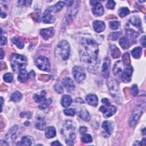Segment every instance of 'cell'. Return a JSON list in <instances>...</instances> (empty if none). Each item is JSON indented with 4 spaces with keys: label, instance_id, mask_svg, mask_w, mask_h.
Masks as SVG:
<instances>
[{
    "label": "cell",
    "instance_id": "obj_1",
    "mask_svg": "<svg viewBox=\"0 0 146 146\" xmlns=\"http://www.w3.org/2000/svg\"><path fill=\"white\" fill-rule=\"evenodd\" d=\"M80 58L82 62L90 71L95 72L99 63L98 44L92 39L83 38L81 42Z\"/></svg>",
    "mask_w": 146,
    "mask_h": 146
},
{
    "label": "cell",
    "instance_id": "obj_21",
    "mask_svg": "<svg viewBox=\"0 0 146 146\" xmlns=\"http://www.w3.org/2000/svg\"><path fill=\"white\" fill-rule=\"evenodd\" d=\"M18 129V127L17 125H14L13 127L8 132L6 136V139L7 141H13L16 138V132Z\"/></svg>",
    "mask_w": 146,
    "mask_h": 146
},
{
    "label": "cell",
    "instance_id": "obj_6",
    "mask_svg": "<svg viewBox=\"0 0 146 146\" xmlns=\"http://www.w3.org/2000/svg\"><path fill=\"white\" fill-rule=\"evenodd\" d=\"M143 111H144V108H143V107L140 105H139L135 108V109L132 112V113L131 115V116L129 121V124L130 127H132L135 125L137 121L140 119V116L143 113Z\"/></svg>",
    "mask_w": 146,
    "mask_h": 146
},
{
    "label": "cell",
    "instance_id": "obj_13",
    "mask_svg": "<svg viewBox=\"0 0 146 146\" xmlns=\"http://www.w3.org/2000/svg\"><path fill=\"white\" fill-rule=\"evenodd\" d=\"M103 131L102 134L104 137H108L111 134L113 131V124L111 121L106 120L104 121L102 125Z\"/></svg>",
    "mask_w": 146,
    "mask_h": 146
},
{
    "label": "cell",
    "instance_id": "obj_11",
    "mask_svg": "<svg viewBox=\"0 0 146 146\" xmlns=\"http://www.w3.org/2000/svg\"><path fill=\"white\" fill-rule=\"evenodd\" d=\"M53 12L50 7H48L42 15V21L44 23H52L55 21V17L52 14Z\"/></svg>",
    "mask_w": 146,
    "mask_h": 146
},
{
    "label": "cell",
    "instance_id": "obj_26",
    "mask_svg": "<svg viewBox=\"0 0 146 146\" xmlns=\"http://www.w3.org/2000/svg\"><path fill=\"white\" fill-rule=\"evenodd\" d=\"M110 52L112 57L115 59L119 58L121 54L120 50L115 44H112L110 46Z\"/></svg>",
    "mask_w": 146,
    "mask_h": 146
},
{
    "label": "cell",
    "instance_id": "obj_36",
    "mask_svg": "<svg viewBox=\"0 0 146 146\" xmlns=\"http://www.w3.org/2000/svg\"><path fill=\"white\" fill-rule=\"evenodd\" d=\"M118 13L119 16L121 18H123L127 15H128L129 13V10L128 9V8L124 7H121L119 11H118Z\"/></svg>",
    "mask_w": 146,
    "mask_h": 146
},
{
    "label": "cell",
    "instance_id": "obj_33",
    "mask_svg": "<svg viewBox=\"0 0 146 146\" xmlns=\"http://www.w3.org/2000/svg\"><path fill=\"white\" fill-rule=\"evenodd\" d=\"M133 57L135 59H139L141 55L142 48L140 47H135L131 51Z\"/></svg>",
    "mask_w": 146,
    "mask_h": 146
},
{
    "label": "cell",
    "instance_id": "obj_34",
    "mask_svg": "<svg viewBox=\"0 0 146 146\" xmlns=\"http://www.w3.org/2000/svg\"><path fill=\"white\" fill-rule=\"evenodd\" d=\"M32 144V141L31 138L29 136H23L19 143H18L17 145H31Z\"/></svg>",
    "mask_w": 146,
    "mask_h": 146
},
{
    "label": "cell",
    "instance_id": "obj_16",
    "mask_svg": "<svg viewBox=\"0 0 146 146\" xmlns=\"http://www.w3.org/2000/svg\"><path fill=\"white\" fill-rule=\"evenodd\" d=\"M55 33L54 29L52 27L46 28V29H42L40 31V34L44 40H47L50 38H51Z\"/></svg>",
    "mask_w": 146,
    "mask_h": 146
},
{
    "label": "cell",
    "instance_id": "obj_20",
    "mask_svg": "<svg viewBox=\"0 0 146 146\" xmlns=\"http://www.w3.org/2000/svg\"><path fill=\"white\" fill-rule=\"evenodd\" d=\"M93 27L96 33H101L105 29L104 23L102 21H95L93 22Z\"/></svg>",
    "mask_w": 146,
    "mask_h": 146
},
{
    "label": "cell",
    "instance_id": "obj_47",
    "mask_svg": "<svg viewBox=\"0 0 146 146\" xmlns=\"http://www.w3.org/2000/svg\"><path fill=\"white\" fill-rule=\"evenodd\" d=\"M106 6L108 9H113L115 6V1H112V0H110V1H108L107 3V5H106Z\"/></svg>",
    "mask_w": 146,
    "mask_h": 146
},
{
    "label": "cell",
    "instance_id": "obj_31",
    "mask_svg": "<svg viewBox=\"0 0 146 146\" xmlns=\"http://www.w3.org/2000/svg\"><path fill=\"white\" fill-rule=\"evenodd\" d=\"M119 44L123 49H127L130 47V42L127 37L121 38L119 40Z\"/></svg>",
    "mask_w": 146,
    "mask_h": 146
},
{
    "label": "cell",
    "instance_id": "obj_18",
    "mask_svg": "<svg viewBox=\"0 0 146 146\" xmlns=\"http://www.w3.org/2000/svg\"><path fill=\"white\" fill-rule=\"evenodd\" d=\"M62 84L68 91H72L75 88L73 80L70 77H65L62 79Z\"/></svg>",
    "mask_w": 146,
    "mask_h": 146
},
{
    "label": "cell",
    "instance_id": "obj_58",
    "mask_svg": "<svg viewBox=\"0 0 146 146\" xmlns=\"http://www.w3.org/2000/svg\"><path fill=\"white\" fill-rule=\"evenodd\" d=\"M1 107H2V105H3V99L2 97L1 98Z\"/></svg>",
    "mask_w": 146,
    "mask_h": 146
},
{
    "label": "cell",
    "instance_id": "obj_59",
    "mask_svg": "<svg viewBox=\"0 0 146 146\" xmlns=\"http://www.w3.org/2000/svg\"><path fill=\"white\" fill-rule=\"evenodd\" d=\"M145 128H144V129H143V133L144 135H145Z\"/></svg>",
    "mask_w": 146,
    "mask_h": 146
},
{
    "label": "cell",
    "instance_id": "obj_51",
    "mask_svg": "<svg viewBox=\"0 0 146 146\" xmlns=\"http://www.w3.org/2000/svg\"><path fill=\"white\" fill-rule=\"evenodd\" d=\"M140 42H141V44H142V46L145 47V35H143L141 38Z\"/></svg>",
    "mask_w": 146,
    "mask_h": 146
},
{
    "label": "cell",
    "instance_id": "obj_22",
    "mask_svg": "<svg viewBox=\"0 0 146 146\" xmlns=\"http://www.w3.org/2000/svg\"><path fill=\"white\" fill-rule=\"evenodd\" d=\"M29 78V72L25 70H22L19 72V74L18 76V80L24 83L26 82Z\"/></svg>",
    "mask_w": 146,
    "mask_h": 146
},
{
    "label": "cell",
    "instance_id": "obj_50",
    "mask_svg": "<svg viewBox=\"0 0 146 146\" xmlns=\"http://www.w3.org/2000/svg\"><path fill=\"white\" fill-rule=\"evenodd\" d=\"M87 131V128L85 126H81L79 128V131L81 133H84Z\"/></svg>",
    "mask_w": 146,
    "mask_h": 146
},
{
    "label": "cell",
    "instance_id": "obj_12",
    "mask_svg": "<svg viewBox=\"0 0 146 146\" xmlns=\"http://www.w3.org/2000/svg\"><path fill=\"white\" fill-rule=\"evenodd\" d=\"M108 86L111 94L113 97L117 96L119 91V84L114 79H111L108 81Z\"/></svg>",
    "mask_w": 146,
    "mask_h": 146
},
{
    "label": "cell",
    "instance_id": "obj_45",
    "mask_svg": "<svg viewBox=\"0 0 146 146\" xmlns=\"http://www.w3.org/2000/svg\"><path fill=\"white\" fill-rule=\"evenodd\" d=\"M64 113L67 116H74L75 114V110L72 108H67L63 110Z\"/></svg>",
    "mask_w": 146,
    "mask_h": 146
},
{
    "label": "cell",
    "instance_id": "obj_35",
    "mask_svg": "<svg viewBox=\"0 0 146 146\" xmlns=\"http://www.w3.org/2000/svg\"><path fill=\"white\" fill-rule=\"evenodd\" d=\"M22 98V95L21 94V92L19 91H15L13 92L10 97L11 100L15 102H19Z\"/></svg>",
    "mask_w": 146,
    "mask_h": 146
},
{
    "label": "cell",
    "instance_id": "obj_24",
    "mask_svg": "<svg viewBox=\"0 0 146 146\" xmlns=\"http://www.w3.org/2000/svg\"><path fill=\"white\" fill-rule=\"evenodd\" d=\"M55 135H56V129L54 127L50 126L46 128L45 136L46 138L51 139L55 137Z\"/></svg>",
    "mask_w": 146,
    "mask_h": 146
},
{
    "label": "cell",
    "instance_id": "obj_52",
    "mask_svg": "<svg viewBox=\"0 0 146 146\" xmlns=\"http://www.w3.org/2000/svg\"><path fill=\"white\" fill-rule=\"evenodd\" d=\"M29 113V112H22V113H21V117H25V116H26L27 117H28V118L29 119V118H30L31 117H30V116H29L28 115H30L31 113H30V114H28Z\"/></svg>",
    "mask_w": 146,
    "mask_h": 146
},
{
    "label": "cell",
    "instance_id": "obj_49",
    "mask_svg": "<svg viewBox=\"0 0 146 146\" xmlns=\"http://www.w3.org/2000/svg\"><path fill=\"white\" fill-rule=\"evenodd\" d=\"M7 43V39L4 36H1V46H3V45L6 44Z\"/></svg>",
    "mask_w": 146,
    "mask_h": 146
},
{
    "label": "cell",
    "instance_id": "obj_19",
    "mask_svg": "<svg viewBox=\"0 0 146 146\" xmlns=\"http://www.w3.org/2000/svg\"><path fill=\"white\" fill-rule=\"evenodd\" d=\"M86 100L87 103L91 106L96 107L98 104V98L96 95L94 94H88L86 97Z\"/></svg>",
    "mask_w": 146,
    "mask_h": 146
},
{
    "label": "cell",
    "instance_id": "obj_25",
    "mask_svg": "<svg viewBox=\"0 0 146 146\" xmlns=\"http://www.w3.org/2000/svg\"><path fill=\"white\" fill-rule=\"evenodd\" d=\"M46 91L44 90H43L40 92V94H35L34 95V99L35 102L39 103L41 102H44L46 100Z\"/></svg>",
    "mask_w": 146,
    "mask_h": 146
},
{
    "label": "cell",
    "instance_id": "obj_29",
    "mask_svg": "<svg viewBox=\"0 0 146 146\" xmlns=\"http://www.w3.org/2000/svg\"><path fill=\"white\" fill-rule=\"evenodd\" d=\"M79 116L86 121H88L90 119V116L88 111L85 109L80 110L78 112Z\"/></svg>",
    "mask_w": 146,
    "mask_h": 146
},
{
    "label": "cell",
    "instance_id": "obj_27",
    "mask_svg": "<svg viewBox=\"0 0 146 146\" xmlns=\"http://www.w3.org/2000/svg\"><path fill=\"white\" fill-rule=\"evenodd\" d=\"M72 102L71 97L67 95H64L62 97L61 99V104L63 107H67L70 106Z\"/></svg>",
    "mask_w": 146,
    "mask_h": 146
},
{
    "label": "cell",
    "instance_id": "obj_40",
    "mask_svg": "<svg viewBox=\"0 0 146 146\" xmlns=\"http://www.w3.org/2000/svg\"><path fill=\"white\" fill-rule=\"evenodd\" d=\"M81 140L82 142H83L84 143H88L92 142V136L90 134L84 133L82 136V137L81 138Z\"/></svg>",
    "mask_w": 146,
    "mask_h": 146
},
{
    "label": "cell",
    "instance_id": "obj_5",
    "mask_svg": "<svg viewBox=\"0 0 146 146\" xmlns=\"http://www.w3.org/2000/svg\"><path fill=\"white\" fill-rule=\"evenodd\" d=\"M102 102L104 105H102L99 108V110L103 113L104 117L108 118L116 113V108L110 104L108 99L104 98L102 100Z\"/></svg>",
    "mask_w": 146,
    "mask_h": 146
},
{
    "label": "cell",
    "instance_id": "obj_2",
    "mask_svg": "<svg viewBox=\"0 0 146 146\" xmlns=\"http://www.w3.org/2000/svg\"><path fill=\"white\" fill-rule=\"evenodd\" d=\"M61 133L64 137L66 143L68 145H72L76 137V128L70 120L64 121L63 124Z\"/></svg>",
    "mask_w": 146,
    "mask_h": 146
},
{
    "label": "cell",
    "instance_id": "obj_30",
    "mask_svg": "<svg viewBox=\"0 0 146 146\" xmlns=\"http://www.w3.org/2000/svg\"><path fill=\"white\" fill-rule=\"evenodd\" d=\"M35 127L39 130H44L46 128V124L44 119L42 117H38L35 125Z\"/></svg>",
    "mask_w": 146,
    "mask_h": 146
},
{
    "label": "cell",
    "instance_id": "obj_54",
    "mask_svg": "<svg viewBox=\"0 0 146 146\" xmlns=\"http://www.w3.org/2000/svg\"><path fill=\"white\" fill-rule=\"evenodd\" d=\"M4 55H5V53H4L3 51V50L1 49V59H3Z\"/></svg>",
    "mask_w": 146,
    "mask_h": 146
},
{
    "label": "cell",
    "instance_id": "obj_23",
    "mask_svg": "<svg viewBox=\"0 0 146 146\" xmlns=\"http://www.w3.org/2000/svg\"><path fill=\"white\" fill-rule=\"evenodd\" d=\"M125 34L126 35L131 39H135L137 38L139 35V33L137 31L129 27H127L126 29Z\"/></svg>",
    "mask_w": 146,
    "mask_h": 146
},
{
    "label": "cell",
    "instance_id": "obj_15",
    "mask_svg": "<svg viewBox=\"0 0 146 146\" xmlns=\"http://www.w3.org/2000/svg\"><path fill=\"white\" fill-rule=\"evenodd\" d=\"M110 59L109 57H106L104 59L102 66V75L104 78H107L110 75Z\"/></svg>",
    "mask_w": 146,
    "mask_h": 146
},
{
    "label": "cell",
    "instance_id": "obj_8",
    "mask_svg": "<svg viewBox=\"0 0 146 146\" xmlns=\"http://www.w3.org/2000/svg\"><path fill=\"white\" fill-rule=\"evenodd\" d=\"M72 72L75 81L78 83H81L86 76L84 70L82 67L78 66H75L73 67Z\"/></svg>",
    "mask_w": 146,
    "mask_h": 146
},
{
    "label": "cell",
    "instance_id": "obj_42",
    "mask_svg": "<svg viewBox=\"0 0 146 146\" xmlns=\"http://www.w3.org/2000/svg\"><path fill=\"white\" fill-rule=\"evenodd\" d=\"M121 35V33L119 31H116V32H113L112 33H111L109 35V38L111 40H115L116 39H117Z\"/></svg>",
    "mask_w": 146,
    "mask_h": 146
},
{
    "label": "cell",
    "instance_id": "obj_38",
    "mask_svg": "<svg viewBox=\"0 0 146 146\" xmlns=\"http://www.w3.org/2000/svg\"><path fill=\"white\" fill-rule=\"evenodd\" d=\"M51 103H52V99L48 98V99H46V100H44V102H43V103L39 106V108L40 110H43L47 108L51 104Z\"/></svg>",
    "mask_w": 146,
    "mask_h": 146
},
{
    "label": "cell",
    "instance_id": "obj_48",
    "mask_svg": "<svg viewBox=\"0 0 146 146\" xmlns=\"http://www.w3.org/2000/svg\"><path fill=\"white\" fill-rule=\"evenodd\" d=\"M32 2L31 1H19L18 2L19 5H23V6H29L31 3Z\"/></svg>",
    "mask_w": 146,
    "mask_h": 146
},
{
    "label": "cell",
    "instance_id": "obj_7",
    "mask_svg": "<svg viewBox=\"0 0 146 146\" xmlns=\"http://www.w3.org/2000/svg\"><path fill=\"white\" fill-rule=\"evenodd\" d=\"M36 66L41 70L48 71L50 70V62L44 56H39L36 59Z\"/></svg>",
    "mask_w": 146,
    "mask_h": 146
},
{
    "label": "cell",
    "instance_id": "obj_55",
    "mask_svg": "<svg viewBox=\"0 0 146 146\" xmlns=\"http://www.w3.org/2000/svg\"><path fill=\"white\" fill-rule=\"evenodd\" d=\"M6 17V13H3V12H1V17L2 18H5Z\"/></svg>",
    "mask_w": 146,
    "mask_h": 146
},
{
    "label": "cell",
    "instance_id": "obj_41",
    "mask_svg": "<svg viewBox=\"0 0 146 146\" xmlns=\"http://www.w3.org/2000/svg\"><path fill=\"white\" fill-rule=\"evenodd\" d=\"M120 22L117 21H111L109 22V26L112 30H116L120 26Z\"/></svg>",
    "mask_w": 146,
    "mask_h": 146
},
{
    "label": "cell",
    "instance_id": "obj_46",
    "mask_svg": "<svg viewBox=\"0 0 146 146\" xmlns=\"http://www.w3.org/2000/svg\"><path fill=\"white\" fill-rule=\"evenodd\" d=\"M131 95H132L133 96H135L137 95L138 94V88H137V86L136 84H133L132 87H131Z\"/></svg>",
    "mask_w": 146,
    "mask_h": 146
},
{
    "label": "cell",
    "instance_id": "obj_53",
    "mask_svg": "<svg viewBox=\"0 0 146 146\" xmlns=\"http://www.w3.org/2000/svg\"><path fill=\"white\" fill-rule=\"evenodd\" d=\"M51 145H62V144L60 143L58 141L56 140V141H53L52 143H51Z\"/></svg>",
    "mask_w": 146,
    "mask_h": 146
},
{
    "label": "cell",
    "instance_id": "obj_4",
    "mask_svg": "<svg viewBox=\"0 0 146 146\" xmlns=\"http://www.w3.org/2000/svg\"><path fill=\"white\" fill-rule=\"evenodd\" d=\"M70 52V47L68 42L63 40L60 41L55 48L56 55L63 60L68 59Z\"/></svg>",
    "mask_w": 146,
    "mask_h": 146
},
{
    "label": "cell",
    "instance_id": "obj_10",
    "mask_svg": "<svg viewBox=\"0 0 146 146\" xmlns=\"http://www.w3.org/2000/svg\"><path fill=\"white\" fill-rule=\"evenodd\" d=\"M78 11V4L77 1H74L72 5L68 6V9L67 13L66 20L68 22L72 21L75 17Z\"/></svg>",
    "mask_w": 146,
    "mask_h": 146
},
{
    "label": "cell",
    "instance_id": "obj_32",
    "mask_svg": "<svg viewBox=\"0 0 146 146\" xmlns=\"http://www.w3.org/2000/svg\"><path fill=\"white\" fill-rule=\"evenodd\" d=\"M64 5H65V2L62 1H59L54 6H50V8L52 10L53 13H56L60 11L63 7Z\"/></svg>",
    "mask_w": 146,
    "mask_h": 146
},
{
    "label": "cell",
    "instance_id": "obj_17",
    "mask_svg": "<svg viewBox=\"0 0 146 146\" xmlns=\"http://www.w3.org/2000/svg\"><path fill=\"white\" fill-rule=\"evenodd\" d=\"M124 68L123 66V63L121 60L116 62L113 67V74L116 76H121Z\"/></svg>",
    "mask_w": 146,
    "mask_h": 146
},
{
    "label": "cell",
    "instance_id": "obj_28",
    "mask_svg": "<svg viewBox=\"0 0 146 146\" xmlns=\"http://www.w3.org/2000/svg\"><path fill=\"white\" fill-rule=\"evenodd\" d=\"M129 22L133 26L136 28H140L141 25V22L140 18L137 16H133L130 18L129 20Z\"/></svg>",
    "mask_w": 146,
    "mask_h": 146
},
{
    "label": "cell",
    "instance_id": "obj_3",
    "mask_svg": "<svg viewBox=\"0 0 146 146\" xmlns=\"http://www.w3.org/2000/svg\"><path fill=\"white\" fill-rule=\"evenodd\" d=\"M26 63V58L23 55L14 53L10 57L11 66L15 72H19L21 70L25 69Z\"/></svg>",
    "mask_w": 146,
    "mask_h": 146
},
{
    "label": "cell",
    "instance_id": "obj_9",
    "mask_svg": "<svg viewBox=\"0 0 146 146\" xmlns=\"http://www.w3.org/2000/svg\"><path fill=\"white\" fill-rule=\"evenodd\" d=\"M91 5L93 6L92 12L95 16H102L104 13V9L100 1H90Z\"/></svg>",
    "mask_w": 146,
    "mask_h": 146
},
{
    "label": "cell",
    "instance_id": "obj_57",
    "mask_svg": "<svg viewBox=\"0 0 146 146\" xmlns=\"http://www.w3.org/2000/svg\"><path fill=\"white\" fill-rule=\"evenodd\" d=\"M134 145H141V143L139 141H136L135 143L133 144Z\"/></svg>",
    "mask_w": 146,
    "mask_h": 146
},
{
    "label": "cell",
    "instance_id": "obj_39",
    "mask_svg": "<svg viewBox=\"0 0 146 146\" xmlns=\"http://www.w3.org/2000/svg\"><path fill=\"white\" fill-rule=\"evenodd\" d=\"M123 63L125 66H129L131 63V60L129 58V54L128 52H125L122 56Z\"/></svg>",
    "mask_w": 146,
    "mask_h": 146
},
{
    "label": "cell",
    "instance_id": "obj_43",
    "mask_svg": "<svg viewBox=\"0 0 146 146\" xmlns=\"http://www.w3.org/2000/svg\"><path fill=\"white\" fill-rule=\"evenodd\" d=\"M13 79V76L11 73L7 72L3 75V80L7 83H10Z\"/></svg>",
    "mask_w": 146,
    "mask_h": 146
},
{
    "label": "cell",
    "instance_id": "obj_44",
    "mask_svg": "<svg viewBox=\"0 0 146 146\" xmlns=\"http://www.w3.org/2000/svg\"><path fill=\"white\" fill-rule=\"evenodd\" d=\"M54 90L58 94H62L63 92V87L62 85L59 83L55 84Z\"/></svg>",
    "mask_w": 146,
    "mask_h": 146
},
{
    "label": "cell",
    "instance_id": "obj_56",
    "mask_svg": "<svg viewBox=\"0 0 146 146\" xmlns=\"http://www.w3.org/2000/svg\"><path fill=\"white\" fill-rule=\"evenodd\" d=\"M141 145H145V139L143 138L142 141L141 142Z\"/></svg>",
    "mask_w": 146,
    "mask_h": 146
},
{
    "label": "cell",
    "instance_id": "obj_37",
    "mask_svg": "<svg viewBox=\"0 0 146 146\" xmlns=\"http://www.w3.org/2000/svg\"><path fill=\"white\" fill-rule=\"evenodd\" d=\"M12 42L14 44H16L17 47L19 48H23L24 47L23 42L16 36H14L12 38Z\"/></svg>",
    "mask_w": 146,
    "mask_h": 146
},
{
    "label": "cell",
    "instance_id": "obj_14",
    "mask_svg": "<svg viewBox=\"0 0 146 146\" xmlns=\"http://www.w3.org/2000/svg\"><path fill=\"white\" fill-rule=\"evenodd\" d=\"M133 67L131 66H126L121 75V79L124 83H129L131 80Z\"/></svg>",
    "mask_w": 146,
    "mask_h": 146
}]
</instances>
